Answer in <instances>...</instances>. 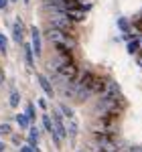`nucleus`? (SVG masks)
<instances>
[{
  "mask_svg": "<svg viewBox=\"0 0 142 152\" xmlns=\"http://www.w3.org/2000/svg\"><path fill=\"white\" fill-rule=\"evenodd\" d=\"M45 37H47L49 41L53 43V45H61V47H67V49H75V39L71 35H65V33H61V31H57V28H53V26H49L47 31H45Z\"/></svg>",
  "mask_w": 142,
  "mask_h": 152,
  "instance_id": "f257e3e1",
  "label": "nucleus"
},
{
  "mask_svg": "<svg viewBox=\"0 0 142 152\" xmlns=\"http://www.w3.org/2000/svg\"><path fill=\"white\" fill-rule=\"evenodd\" d=\"M49 23H51V26H53V28H57V31L65 33V35H73V33H75V24H73L69 18L65 16V12L55 14V16H49Z\"/></svg>",
  "mask_w": 142,
  "mask_h": 152,
  "instance_id": "f03ea898",
  "label": "nucleus"
},
{
  "mask_svg": "<svg viewBox=\"0 0 142 152\" xmlns=\"http://www.w3.org/2000/svg\"><path fill=\"white\" fill-rule=\"evenodd\" d=\"M55 73L61 75L65 81H69V83H73L75 79H77V75H79V71H77V67H75V63H63Z\"/></svg>",
  "mask_w": 142,
  "mask_h": 152,
  "instance_id": "7ed1b4c3",
  "label": "nucleus"
},
{
  "mask_svg": "<svg viewBox=\"0 0 142 152\" xmlns=\"http://www.w3.org/2000/svg\"><path fill=\"white\" fill-rule=\"evenodd\" d=\"M102 97L104 99H112V102H120V87H118V83L116 81H108L106 85V91L102 94Z\"/></svg>",
  "mask_w": 142,
  "mask_h": 152,
  "instance_id": "20e7f679",
  "label": "nucleus"
},
{
  "mask_svg": "<svg viewBox=\"0 0 142 152\" xmlns=\"http://www.w3.org/2000/svg\"><path fill=\"white\" fill-rule=\"evenodd\" d=\"M106 85H108V79L95 75V79L91 81V85H89L87 89H89V94H91V95H102L104 91H106Z\"/></svg>",
  "mask_w": 142,
  "mask_h": 152,
  "instance_id": "39448f33",
  "label": "nucleus"
},
{
  "mask_svg": "<svg viewBox=\"0 0 142 152\" xmlns=\"http://www.w3.org/2000/svg\"><path fill=\"white\" fill-rule=\"evenodd\" d=\"M53 128H55L59 138H67V128L63 124V118H61L59 112H53Z\"/></svg>",
  "mask_w": 142,
  "mask_h": 152,
  "instance_id": "423d86ee",
  "label": "nucleus"
},
{
  "mask_svg": "<svg viewBox=\"0 0 142 152\" xmlns=\"http://www.w3.org/2000/svg\"><path fill=\"white\" fill-rule=\"evenodd\" d=\"M31 47H33V53L35 57H41V31L37 26H31Z\"/></svg>",
  "mask_w": 142,
  "mask_h": 152,
  "instance_id": "0eeeda50",
  "label": "nucleus"
},
{
  "mask_svg": "<svg viewBox=\"0 0 142 152\" xmlns=\"http://www.w3.org/2000/svg\"><path fill=\"white\" fill-rule=\"evenodd\" d=\"M37 81H39V85H41V89L45 91V95H49V97H53V95H55V87L51 85V81H49L47 75L39 73V75H37Z\"/></svg>",
  "mask_w": 142,
  "mask_h": 152,
  "instance_id": "6e6552de",
  "label": "nucleus"
},
{
  "mask_svg": "<svg viewBox=\"0 0 142 152\" xmlns=\"http://www.w3.org/2000/svg\"><path fill=\"white\" fill-rule=\"evenodd\" d=\"M23 31H24V24H23V20L18 18L16 23H14V26H12V37H14V41L20 45L23 43Z\"/></svg>",
  "mask_w": 142,
  "mask_h": 152,
  "instance_id": "1a4fd4ad",
  "label": "nucleus"
},
{
  "mask_svg": "<svg viewBox=\"0 0 142 152\" xmlns=\"http://www.w3.org/2000/svg\"><path fill=\"white\" fill-rule=\"evenodd\" d=\"M65 16H67L73 24H75V23H83V20H85V14H83L81 10H65Z\"/></svg>",
  "mask_w": 142,
  "mask_h": 152,
  "instance_id": "9d476101",
  "label": "nucleus"
},
{
  "mask_svg": "<svg viewBox=\"0 0 142 152\" xmlns=\"http://www.w3.org/2000/svg\"><path fill=\"white\" fill-rule=\"evenodd\" d=\"M29 146L31 148H37V144H39V128L37 126H31L29 128Z\"/></svg>",
  "mask_w": 142,
  "mask_h": 152,
  "instance_id": "9b49d317",
  "label": "nucleus"
},
{
  "mask_svg": "<svg viewBox=\"0 0 142 152\" xmlns=\"http://www.w3.org/2000/svg\"><path fill=\"white\" fill-rule=\"evenodd\" d=\"M23 51H24L26 65H29V67H33V65H35V53H33V47H31V45H23Z\"/></svg>",
  "mask_w": 142,
  "mask_h": 152,
  "instance_id": "f8f14e48",
  "label": "nucleus"
},
{
  "mask_svg": "<svg viewBox=\"0 0 142 152\" xmlns=\"http://www.w3.org/2000/svg\"><path fill=\"white\" fill-rule=\"evenodd\" d=\"M16 124L20 126V130H26V128H31V126H33V124L29 122V118L24 116V114H18V116H16Z\"/></svg>",
  "mask_w": 142,
  "mask_h": 152,
  "instance_id": "ddd939ff",
  "label": "nucleus"
},
{
  "mask_svg": "<svg viewBox=\"0 0 142 152\" xmlns=\"http://www.w3.org/2000/svg\"><path fill=\"white\" fill-rule=\"evenodd\" d=\"M75 136H77V122L71 120V122H69V130H67V138L73 142V140H75Z\"/></svg>",
  "mask_w": 142,
  "mask_h": 152,
  "instance_id": "4468645a",
  "label": "nucleus"
},
{
  "mask_svg": "<svg viewBox=\"0 0 142 152\" xmlns=\"http://www.w3.org/2000/svg\"><path fill=\"white\" fill-rule=\"evenodd\" d=\"M8 102H10V107H18V104H20V94H18L16 89H12V91H10V99H8Z\"/></svg>",
  "mask_w": 142,
  "mask_h": 152,
  "instance_id": "2eb2a0df",
  "label": "nucleus"
},
{
  "mask_svg": "<svg viewBox=\"0 0 142 152\" xmlns=\"http://www.w3.org/2000/svg\"><path fill=\"white\" fill-rule=\"evenodd\" d=\"M41 122H43V128L47 130L49 134H51V132H55V128H53V120H51V116H47V114H45Z\"/></svg>",
  "mask_w": 142,
  "mask_h": 152,
  "instance_id": "dca6fc26",
  "label": "nucleus"
},
{
  "mask_svg": "<svg viewBox=\"0 0 142 152\" xmlns=\"http://www.w3.org/2000/svg\"><path fill=\"white\" fill-rule=\"evenodd\" d=\"M59 110H61V114H63L65 118L73 120V116H75V114H73V110H71V107H69L67 104H61V105H59Z\"/></svg>",
  "mask_w": 142,
  "mask_h": 152,
  "instance_id": "f3484780",
  "label": "nucleus"
},
{
  "mask_svg": "<svg viewBox=\"0 0 142 152\" xmlns=\"http://www.w3.org/2000/svg\"><path fill=\"white\" fill-rule=\"evenodd\" d=\"M118 26L124 31V33H130V23H128V18L120 16V18H118Z\"/></svg>",
  "mask_w": 142,
  "mask_h": 152,
  "instance_id": "a211bd4d",
  "label": "nucleus"
},
{
  "mask_svg": "<svg viewBox=\"0 0 142 152\" xmlns=\"http://www.w3.org/2000/svg\"><path fill=\"white\" fill-rule=\"evenodd\" d=\"M24 116L29 118V122L33 124V120H35V104H33V102L26 105V114H24Z\"/></svg>",
  "mask_w": 142,
  "mask_h": 152,
  "instance_id": "6ab92c4d",
  "label": "nucleus"
},
{
  "mask_svg": "<svg viewBox=\"0 0 142 152\" xmlns=\"http://www.w3.org/2000/svg\"><path fill=\"white\" fill-rule=\"evenodd\" d=\"M138 49H140V41H130V43H128V53L134 55Z\"/></svg>",
  "mask_w": 142,
  "mask_h": 152,
  "instance_id": "aec40b11",
  "label": "nucleus"
},
{
  "mask_svg": "<svg viewBox=\"0 0 142 152\" xmlns=\"http://www.w3.org/2000/svg\"><path fill=\"white\" fill-rule=\"evenodd\" d=\"M6 45H8V41H6V37L0 33V51L2 53H6Z\"/></svg>",
  "mask_w": 142,
  "mask_h": 152,
  "instance_id": "412c9836",
  "label": "nucleus"
},
{
  "mask_svg": "<svg viewBox=\"0 0 142 152\" xmlns=\"http://www.w3.org/2000/svg\"><path fill=\"white\" fill-rule=\"evenodd\" d=\"M0 134H12V128L8 124H0Z\"/></svg>",
  "mask_w": 142,
  "mask_h": 152,
  "instance_id": "4be33fe9",
  "label": "nucleus"
},
{
  "mask_svg": "<svg viewBox=\"0 0 142 152\" xmlns=\"http://www.w3.org/2000/svg\"><path fill=\"white\" fill-rule=\"evenodd\" d=\"M51 140H53L55 146H61V138L57 136V132H51Z\"/></svg>",
  "mask_w": 142,
  "mask_h": 152,
  "instance_id": "5701e85b",
  "label": "nucleus"
},
{
  "mask_svg": "<svg viewBox=\"0 0 142 152\" xmlns=\"http://www.w3.org/2000/svg\"><path fill=\"white\" fill-rule=\"evenodd\" d=\"M10 138H12V144H16V146H20V136H18V134H10Z\"/></svg>",
  "mask_w": 142,
  "mask_h": 152,
  "instance_id": "b1692460",
  "label": "nucleus"
},
{
  "mask_svg": "<svg viewBox=\"0 0 142 152\" xmlns=\"http://www.w3.org/2000/svg\"><path fill=\"white\" fill-rule=\"evenodd\" d=\"M37 105H39L41 110H47V104H45V99H43V97H39V99H37Z\"/></svg>",
  "mask_w": 142,
  "mask_h": 152,
  "instance_id": "393cba45",
  "label": "nucleus"
},
{
  "mask_svg": "<svg viewBox=\"0 0 142 152\" xmlns=\"http://www.w3.org/2000/svg\"><path fill=\"white\" fill-rule=\"evenodd\" d=\"M18 152H33V148L26 144V146H20V150H18Z\"/></svg>",
  "mask_w": 142,
  "mask_h": 152,
  "instance_id": "a878e982",
  "label": "nucleus"
},
{
  "mask_svg": "<svg viewBox=\"0 0 142 152\" xmlns=\"http://www.w3.org/2000/svg\"><path fill=\"white\" fill-rule=\"evenodd\" d=\"M4 77H6V75H4V71L0 69V85H2V83H4Z\"/></svg>",
  "mask_w": 142,
  "mask_h": 152,
  "instance_id": "bb28decb",
  "label": "nucleus"
},
{
  "mask_svg": "<svg viewBox=\"0 0 142 152\" xmlns=\"http://www.w3.org/2000/svg\"><path fill=\"white\" fill-rule=\"evenodd\" d=\"M6 4H8V0H0V8H6Z\"/></svg>",
  "mask_w": 142,
  "mask_h": 152,
  "instance_id": "cd10ccee",
  "label": "nucleus"
},
{
  "mask_svg": "<svg viewBox=\"0 0 142 152\" xmlns=\"http://www.w3.org/2000/svg\"><path fill=\"white\" fill-rule=\"evenodd\" d=\"M0 152H4V142H0Z\"/></svg>",
  "mask_w": 142,
  "mask_h": 152,
  "instance_id": "c85d7f7f",
  "label": "nucleus"
},
{
  "mask_svg": "<svg viewBox=\"0 0 142 152\" xmlns=\"http://www.w3.org/2000/svg\"><path fill=\"white\" fill-rule=\"evenodd\" d=\"M23 2H24V4H29V2H31V0H23Z\"/></svg>",
  "mask_w": 142,
  "mask_h": 152,
  "instance_id": "c756f323",
  "label": "nucleus"
},
{
  "mask_svg": "<svg viewBox=\"0 0 142 152\" xmlns=\"http://www.w3.org/2000/svg\"><path fill=\"white\" fill-rule=\"evenodd\" d=\"M75 2H77V4H81V2H83V0H75Z\"/></svg>",
  "mask_w": 142,
  "mask_h": 152,
  "instance_id": "7c9ffc66",
  "label": "nucleus"
},
{
  "mask_svg": "<svg viewBox=\"0 0 142 152\" xmlns=\"http://www.w3.org/2000/svg\"><path fill=\"white\" fill-rule=\"evenodd\" d=\"M140 47H142V41H140Z\"/></svg>",
  "mask_w": 142,
  "mask_h": 152,
  "instance_id": "2f4dec72",
  "label": "nucleus"
},
{
  "mask_svg": "<svg viewBox=\"0 0 142 152\" xmlns=\"http://www.w3.org/2000/svg\"><path fill=\"white\" fill-rule=\"evenodd\" d=\"M79 152H85V150H79Z\"/></svg>",
  "mask_w": 142,
  "mask_h": 152,
  "instance_id": "473e14b6",
  "label": "nucleus"
},
{
  "mask_svg": "<svg viewBox=\"0 0 142 152\" xmlns=\"http://www.w3.org/2000/svg\"><path fill=\"white\" fill-rule=\"evenodd\" d=\"M12 2H16V0H12Z\"/></svg>",
  "mask_w": 142,
  "mask_h": 152,
  "instance_id": "72a5a7b5",
  "label": "nucleus"
}]
</instances>
